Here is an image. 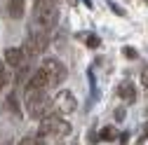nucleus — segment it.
I'll use <instances>...</instances> for the list:
<instances>
[{
	"mask_svg": "<svg viewBox=\"0 0 148 145\" xmlns=\"http://www.w3.org/2000/svg\"><path fill=\"white\" fill-rule=\"evenodd\" d=\"M66 75H68V70L59 59H42L38 70L31 72L28 84L40 87V89H54V87H61L66 82Z\"/></svg>",
	"mask_w": 148,
	"mask_h": 145,
	"instance_id": "obj_1",
	"label": "nucleus"
},
{
	"mask_svg": "<svg viewBox=\"0 0 148 145\" xmlns=\"http://www.w3.org/2000/svg\"><path fill=\"white\" fill-rule=\"evenodd\" d=\"M49 89H40V87H31L26 84L24 91V105H26V115L31 119H45L47 115H52L54 110V98H49Z\"/></svg>",
	"mask_w": 148,
	"mask_h": 145,
	"instance_id": "obj_2",
	"label": "nucleus"
},
{
	"mask_svg": "<svg viewBox=\"0 0 148 145\" xmlns=\"http://www.w3.org/2000/svg\"><path fill=\"white\" fill-rule=\"evenodd\" d=\"M59 21V0H35L33 5V24L45 30H52Z\"/></svg>",
	"mask_w": 148,
	"mask_h": 145,
	"instance_id": "obj_3",
	"label": "nucleus"
},
{
	"mask_svg": "<svg viewBox=\"0 0 148 145\" xmlns=\"http://www.w3.org/2000/svg\"><path fill=\"white\" fill-rule=\"evenodd\" d=\"M38 133L42 138H66L71 133V124H68V119H64V115H54L52 112L45 119H40Z\"/></svg>",
	"mask_w": 148,
	"mask_h": 145,
	"instance_id": "obj_4",
	"label": "nucleus"
},
{
	"mask_svg": "<svg viewBox=\"0 0 148 145\" xmlns=\"http://www.w3.org/2000/svg\"><path fill=\"white\" fill-rule=\"evenodd\" d=\"M75 108H78V101L73 96V91H68V89H61V91L54 96V110L59 115H73Z\"/></svg>",
	"mask_w": 148,
	"mask_h": 145,
	"instance_id": "obj_5",
	"label": "nucleus"
},
{
	"mask_svg": "<svg viewBox=\"0 0 148 145\" xmlns=\"http://www.w3.org/2000/svg\"><path fill=\"white\" fill-rule=\"evenodd\" d=\"M5 61H7V66L10 68H24V66H28V61H31V56L26 54V49L24 47H10L7 51H5Z\"/></svg>",
	"mask_w": 148,
	"mask_h": 145,
	"instance_id": "obj_6",
	"label": "nucleus"
},
{
	"mask_svg": "<svg viewBox=\"0 0 148 145\" xmlns=\"http://www.w3.org/2000/svg\"><path fill=\"white\" fill-rule=\"evenodd\" d=\"M118 98H122L125 103H134L136 101V87L129 80H122L118 84Z\"/></svg>",
	"mask_w": 148,
	"mask_h": 145,
	"instance_id": "obj_7",
	"label": "nucleus"
},
{
	"mask_svg": "<svg viewBox=\"0 0 148 145\" xmlns=\"http://www.w3.org/2000/svg\"><path fill=\"white\" fill-rule=\"evenodd\" d=\"M26 12V0H7V14L10 19H21Z\"/></svg>",
	"mask_w": 148,
	"mask_h": 145,
	"instance_id": "obj_8",
	"label": "nucleus"
},
{
	"mask_svg": "<svg viewBox=\"0 0 148 145\" xmlns=\"http://www.w3.org/2000/svg\"><path fill=\"white\" fill-rule=\"evenodd\" d=\"M118 136H120V133H118L115 126H103L101 133H99V140H103V143H113Z\"/></svg>",
	"mask_w": 148,
	"mask_h": 145,
	"instance_id": "obj_9",
	"label": "nucleus"
},
{
	"mask_svg": "<svg viewBox=\"0 0 148 145\" xmlns=\"http://www.w3.org/2000/svg\"><path fill=\"white\" fill-rule=\"evenodd\" d=\"M10 66H7V61L3 59V61H0V91H3V89L10 84Z\"/></svg>",
	"mask_w": 148,
	"mask_h": 145,
	"instance_id": "obj_10",
	"label": "nucleus"
},
{
	"mask_svg": "<svg viewBox=\"0 0 148 145\" xmlns=\"http://www.w3.org/2000/svg\"><path fill=\"white\" fill-rule=\"evenodd\" d=\"M78 38H80V40H85V45H87L89 49H97V47L101 45L99 35H94V33H78Z\"/></svg>",
	"mask_w": 148,
	"mask_h": 145,
	"instance_id": "obj_11",
	"label": "nucleus"
},
{
	"mask_svg": "<svg viewBox=\"0 0 148 145\" xmlns=\"http://www.w3.org/2000/svg\"><path fill=\"white\" fill-rule=\"evenodd\" d=\"M19 145H45V138L38 133V136H26L19 140Z\"/></svg>",
	"mask_w": 148,
	"mask_h": 145,
	"instance_id": "obj_12",
	"label": "nucleus"
},
{
	"mask_svg": "<svg viewBox=\"0 0 148 145\" xmlns=\"http://www.w3.org/2000/svg\"><path fill=\"white\" fill-rule=\"evenodd\" d=\"M122 54H125L127 59H136V56H139V54H136V49H132V47H125V49H122Z\"/></svg>",
	"mask_w": 148,
	"mask_h": 145,
	"instance_id": "obj_13",
	"label": "nucleus"
},
{
	"mask_svg": "<svg viewBox=\"0 0 148 145\" xmlns=\"http://www.w3.org/2000/svg\"><path fill=\"white\" fill-rule=\"evenodd\" d=\"M141 82H143V87L148 89V66H146V68L141 70Z\"/></svg>",
	"mask_w": 148,
	"mask_h": 145,
	"instance_id": "obj_14",
	"label": "nucleus"
},
{
	"mask_svg": "<svg viewBox=\"0 0 148 145\" xmlns=\"http://www.w3.org/2000/svg\"><path fill=\"white\" fill-rule=\"evenodd\" d=\"M115 119L122 122V119H125V110H118V112H115Z\"/></svg>",
	"mask_w": 148,
	"mask_h": 145,
	"instance_id": "obj_15",
	"label": "nucleus"
},
{
	"mask_svg": "<svg viewBox=\"0 0 148 145\" xmlns=\"http://www.w3.org/2000/svg\"><path fill=\"white\" fill-rule=\"evenodd\" d=\"M85 3H87V7H92V0H85Z\"/></svg>",
	"mask_w": 148,
	"mask_h": 145,
	"instance_id": "obj_16",
	"label": "nucleus"
}]
</instances>
